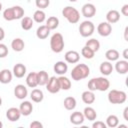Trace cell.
Returning <instances> with one entry per match:
<instances>
[{
    "label": "cell",
    "instance_id": "6da1fadb",
    "mask_svg": "<svg viewBox=\"0 0 128 128\" xmlns=\"http://www.w3.org/2000/svg\"><path fill=\"white\" fill-rule=\"evenodd\" d=\"M87 86L90 91L98 90V91L104 92L108 90V88L110 87V82L105 77H96V78H92L91 80H89Z\"/></svg>",
    "mask_w": 128,
    "mask_h": 128
},
{
    "label": "cell",
    "instance_id": "7a4b0ae2",
    "mask_svg": "<svg viewBox=\"0 0 128 128\" xmlns=\"http://www.w3.org/2000/svg\"><path fill=\"white\" fill-rule=\"evenodd\" d=\"M90 74V68L86 64H77L71 71V77L75 81H80L82 79H85Z\"/></svg>",
    "mask_w": 128,
    "mask_h": 128
},
{
    "label": "cell",
    "instance_id": "3957f363",
    "mask_svg": "<svg viewBox=\"0 0 128 128\" xmlns=\"http://www.w3.org/2000/svg\"><path fill=\"white\" fill-rule=\"evenodd\" d=\"M64 38L61 33H54L50 39V48L54 53H60L64 49Z\"/></svg>",
    "mask_w": 128,
    "mask_h": 128
},
{
    "label": "cell",
    "instance_id": "277c9868",
    "mask_svg": "<svg viewBox=\"0 0 128 128\" xmlns=\"http://www.w3.org/2000/svg\"><path fill=\"white\" fill-rule=\"evenodd\" d=\"M62 15L71 24L78 23V21L80 19V13H79V11L76 8L72 7V6H66V7H64L63 10H62Z\"/></svg>",
    "mask_w": 128,
    "mask_h": 128
},
{
    "label": "cell",
    "instance_id": "5b68a950",
    "mask_svg": "<svg viewBox=\"0 0 128 128\" xmlns=\"http://www.w3.org/2000/svg\"><path fill=\"white\" fill-rule=\"evenodd\" d=\"M127 99V94L124 91L112 89L108 93V101L111 104H123Z\"/></svg>",
    "mask_w": 128,
    "mask_h": 128
},
{
    "label": "cell",
    "instance_id": "8992f818",
    "mask_svg": "<svg viewBox=\"0 0 128 128\" xmlns=\"http://www.w3.org/2000/svg\"><path fill=\"white\" fill-rule=\"evenodd\" d=\"M95 26L91 21H83L79 25V33L82 37H89L94 33Z\"/></svg>",
    "mask_w": 128,
    "mask_h": 128
},
{
    "label": "cell",
    "instance_id": "52a82bcc",
    "mask_svg": "<svg viewBox=\"0 0 128 128\" xmlns=\"http://www.w3.org/2000/svg\"><path fill=\"white\" fill-rule=\"evenodd\" d=\"M46 89L48 92L52 93V94H55V93H58L61 89H60V86H59V82H58V78H56L55 76H52L49 78L47 84H46Z\"/></svg>",
    "mask_w": 128,
    "mask_h": 128
},
{
    "label": "cell",
    "instance_id": "ba28073f",
    "mask_svg": "<svg viewBox=\"0 0 128 128\" xmlns=\"http://www.w3.org/2000/svg\"><path fill=\"white\" fill-rule=\"evenodd\" d=\"M97 32L100 36L102 37H107L111 34L112 32V26L110 23L106 22H101L98 26H97Z\"/></svg>",
    "mask_w": 128,
    "mask_h": 128
},
{
    "label": "cell",
    "instance_id": "9c48e42d",
    "mask_svg": "<svg viewBox=\"0 0 128 128\" xmlns=\"http://www.w3.org/2000/svg\"><path fill=\"white\" fill-rule=\"evenodd\" d=\"M81 13L86 18H92L96 14V8L92 3H86L82 6Z\"/></svg>",
    "mask_w": 128,
    "mask_h": 128
},
{
    "label": "cell",
    "instance_id": "30bf717a",
    "mask_svg": "<svg viewBox=\"0 0 128 128\" xmlns=\"http://www.w3.org/2000/svg\"><path fill=\"white\" fill-rule=\"evenodd\" d=\"M6 117L9 121L11 122H15L18 121L21 117V112L19 110V108L16 107H11L6 111Z\"/></svg>",
    "mask_w": 128,
    "mask_h": 128
},
{
    "label": "cell",
    "instance_id": "8fae6325",
    "mask_svg": "<svg viewBox=\"0 0 128 128\" xmlns=\"http://www.w3.org/2000/svg\"><path fill=\"white\" fill-rule=\"evenodd\" d=\"M64 58H65V61L67 63H70V64H75L79 61L80 59V54L77 52V51H74V50H70V51H67L64 55Z\"/></svg>",
    "mask_w": 128,
    "mask_h": 128
},
{
    "label": "cell",
    "instance_id": "7c38bea8",
    "mask_svg": "<svg viewBox=\"0 0 128 128\" xmlns=\"http://www.w3.org/2000/svg\"><path fill=\"white\" fill-rule=\"evenodd\" d=\"M14 95H15V97L17 99H20V100L25 99L27 97V95H28V90L24 85L18 84L14 88Z\"/></svg>",
    "mask_w": 128,
    "mask_h": 128
},
{
    "label": "cell",
    "instance_id": "4fadbf2b",
    "mask_svg": "<svg viewBox=\"0 0 128 128\" xmlns=\"http://www.w3.org/2000/svg\"><path fill=\"white\" fill-rule=\"evenodd\" d=\"M19 110L21 112V115L23 116H29L32 111H33V105L31 104L30 101H24L20 104L19 106Z\"/></svg>",
    "mask_w": 128,
    "mask_h": 128
},
{
    "label": "cell",
    "instance_id": "5bb4252c",
    "mask_svg": "<svg viewBox=\"0 0 128 128\" xmlns=\"http://www.w3.org/2000/svg\"><path fill=\"white\" fill-rule=\"evenodd\" d=\"M26 74V66L22 63H17L13 67V75L16 78H22Z\"/></svg>",
    "mask_w": 128,
    "mask_h": 128
},
{
    "label": "cell",
    "instance_id": "9a60e30c",
    "mask_svg": "<svg viewBox=\"0 0 128 128\" xmlns=\"http://www.w3.org/2000/svg\"><path fill=\"white\" fill-rule=\"evenodd\" d=\"M119 19H120V13L117 10H114V9L109 10L106 14V20L110 24H114V23L118 22Z\"/></svg>",
    "mask_w": 128,
    "mask_h": 128
},
{
    "label": "cell",
    "instance_id": "2e32d148",
    "mask_svg": "<svg viewBox=\"0 0 128 128\" xmlns=\"http://www.w3.org/2000/svg\"><path fill=\"white\" fill-rule=\"evenodd\" d=\"M115 70L119 74H126L128 72V61L127 60H117L115 64Z\"/></svg>",
    "mask_w": 128,
    "mask_h": 128
},
{
    "label": "cell",
    "instance_id": "e0dca14e",
    "mask_svg": "<svg viewBox=\"0 0 128 128\" xmlns=\"http://www.w3.org/2000/svg\"><path fill=\"white\" fill-rule=\"evenodd\" d=\"M53 69H54V72H55L56 74H58V75L61 76V75H64V74L67 72L68 66H67V64H66L64 61H58V62H56V63L54 64Z\"/></svg>",
    "mask_w": 128,
    "mask_h": 128
},
{
    "label": "cell",
    "instance_id": "ac0fdd59",
    "mask_svg": "<svg viewBox=\"0 0 128 128\" xmlns=\"http://www.w3.org/2000/svg\"><path fill=\"white\" fill-rule=\"evenodd\" d=\"M84 119H85V117H84L83 113H81L79 111L73 112L70 115V122L74 125H81L84 122Z\"/></svg>",
    "mask_w": 128,
    "mask_h": 128
},
{
    "label": "cell",
    "instance_id": "d6986e66",
    "mask_svg": "<svg viewBox=\"0 0 128 128\" xmlns=\"http://www.w3.org/2000/svg\"><path fill=\"white\" fill-rule=\"evenodd\" d=\"M12 72L9 69H3L0 71V82L2 84H8L12 81Z\"/></svg>",
    "mask_w": 128,
    "mask_h": 128
},
{
    "label": "cell",
    "instance_id": "ffe728a7",
    "mask_svg": "<svg viewBox=\"0 0 128 128\" xmlns=\"http://www.w3.org/2000/svg\"><path fill=\"white\" fill-rule=\"evenodd\" d=\"M50 31H51V30H50L46 25H41V26H39V27L37 28V30H36V36H37V38H39V39H41V40L46 39V38L49 36Z\"/></svg>",
    "mask_w": 128,
    "mask_h": 128
},
{
    "label": "cell",
    "instance_id": "44dd1931",
    "mask_svg": "<svg viewBox=\"0 0 128 128\" xmlns=\"http://www.w3.org/2000/svg\"><path fill=\"white\" fill-rule=\"evenodd\" d=\"M26 84L30 88H35L38 86V79L36 72H30L26 77Z\"/></svg>",
    "mask_w": 128,
    "mask_h": 128
},
{
    "label": "cell",
    "instance_id": "7402d4cb",
    "mask_svg": "<svg viewBox=\"0 0 128 128\" xmlns=\"http://www.w3.org/2000/svg\"><path fill=\"white\" fill-rule=\"evenodd\" d=\"M99 70L100 72L104 75V76H108L112 73L113 71V66L111 64L110 61H104L100 64V67H99Z\"/></svg>",
    "mask_w": 128,
    "mask_h": 128
},
{
    "label": "cell",
    "instance_id": "603a6c76",
    "mask_svg": "<svg viewBox=\"0 0 128 128\" xmlns=\"http://www.w3.org/2000/svg\"><path fill=\"white\" fill-rule=\"evenodd\" d=\"M83 115H84V117H85L87 120H89V121H95L96 118H97V113H96L95 109L92 108V107H89V106L84 108Z\"/></svg>",
    "mask_w": 128,
    "mask_h": 128
},
{
    "label": "cell",
    "instance_id": "cb8c5ba5",
    "mask_svg": "<svg viewBox=\"0 0 128 128\" xmlns=\"http://www.w3.org/2000/svg\"><path fill=\"white\" fill-rule=\"evenodd\" d=\"M30 98L32 99L33 102L40 103L44 98V94H43L42 90H40V89H33L30 93Z\"/></svg>",
    "mask_w": 128,
    "mask_h": 128
},
{
    "label": "cell",
    "instance_id": "d4e9b609",
    "mask_svg": "<svg viewBox=\"0 0 128 128\" xmlns=\"http://www.w3.org/2000/svg\"><path fill=\"white\" fill-rule=\"evenodd\" d=\"M81 98L85 104H92L95 101V95H94L93 91H90V90L84 91L81 95Z\"/></svg>",
    "mask_w": 128,
    "mask_h": 128
},
{
    "label": "cell",
    "instance_id": "484cf974",
    "mask_svg": "<svg viewBox=\"0 0 128 128\" xmlns=\"http://www.w3.org/2000/svg\"><path fill=\"white\" fill-rule=\"evenodd\" d=\"M11 47L14 51L16 52H21L24 47H25V43L21 38H15L13 39V41L11 42Z\"/></svg>",
    "mask_w": 128,
    "mask_h": 128
},
{
    "label": "cell",
    "instance_id": "4316f807",
    "mask_svg": "<svg viewBox=\"0 0 128 128\" xmlns=\"http://www.w3.org/2000/svg\"><path fill=\"white\" fill-rule=\"evenodd\" d=\"M58 82H59V86L61 90H69L71 88V81L63 75L58 77Z\"/></svg>",
    "mask_w": 128,
    "mask_h": 128
},
{
    "label": "cell",
    "instance_id": "83f0119b",
    "mask_svg": "<svg viewBox=\"0 0 128 128\" xmlns=\"http://www.w3.org/2000/svg\"><path fill=\"white\" fill-rule=\"evenodd\" d=\"M37 79H38V85H40V86L46 85L48 80H49L48 73L46 71H44V70L37 72Z\"/></svg>",
    "mask_w": 128,
    "mask_h": 128
},
{
    "label": "cell",
    "instance_id": "f1b7e54d",
    "mask_svg": "<svg viewBox=\"0 0 128 128\" xmlns=\"http://www.w3.org/2000/svg\"><path fill=\"white\" fill-rule=\"evenodd\" d=\"M105 57L110 62L111 61H117L119 59V57H120V54H119V52L116 49H109V50L106 51Z\"/></svg>",
    "mask_w": 128,
    "mask_h": 128
},
{
    "label": "cell",
    "instance_id": "f546056e",
    "mask_svg": "<svg viewBox=\"0 0 128 128\" xmlns=\"http://www.w3.org/2000/svg\"><path fill=\"white\" fill-rule=\"evenodd\" d=\"M63 104H64L65 109H67V110H73V109H75L77 102H76V99L74 97L68 96V97H66L64 99V103Z\"/></svg>",
    "mask_w": 128,
    "mask_h": 128
},
{
    "label": "cell",
    "instance_id": "4dcf8cb0",
    "mask_svg": "<svg viewBox=\"0 0 128 128\" xmlns=\"http://www.w3.org/2000/svg\"><path fill=\"white\" fill-rule=\"evenodd\" d=\"M33 23H34V21L30 17H22L21 18V27L23 30H26V31L30 30L33 27Z\"/></svg>",
    "mask_w": 128,
    "mask_h": 128
},
{
    "label": "cell",
    "instance_id": "1f68e13d",
    "mask_svg": "<svg viewBox=\"0 0 128 128\" xmlns=\"http://www.w3.org/2000/svg\"><path fill=\"white\" fill-rule=\"evenodd\" d=\"M45 19H46V14H45V12L43 10L38 9V10H36L34 12V14H33V21H35L37 23H42V22L45 21Z\"/></svg>",
    "mask_w": 128,
    "mask_h": 128
},
{
    "label": "cell",
    "instance_id": "d6a6232c",
    "mask_svg": "<svg viewBox=\"0 0 128 128\" xmlns=\"http://www.w3.org/2000/svg\"><path fill=\"white\" fill-rule=\"evenodd\" d=\"M118 124H119V119L116 115L111 114L106 118V126L110 128H115L118 126Z\"/></svg>",
    "mask_w": 128,
    "mask_h": 128
},
{
    "label": "cell",
    "instance_id": "836d02e7",
    "mask_svg": "<svg viewBox=\"0 0 128 128\" xmlns=\"http://www.w3.org/2000/svg\"><path fill=\"white\" fill-rule=\"evenodd\" d=\"M46 26L50 30H54L59 26V19L55 16H51L46 20Z\"/></svg>",
    "mask_w": 128,
    "mask_h": 128
},
{
    "label": "cell",
    "instance_id": "e575fe53",
    "mask_svg": "<svg viewBox=\"0 0 128 128\" xmlns=\"http://www.w3.org/2000/svg\"><path fill=\"white\" fill-rule=\"evenodd\" d=\"M88 48H90L92 51H94L95 53L100 49V42L95 39V38H92V39H89L87 42H86V45Z\"/></svg>",
    "mask_w": 128,
    "mask_h": 128
},
{
    "label": "cell",
    "instance_id": "d590c367",
    "mask_svg": "<svg viewBox=\"0 0 128 128\" xmlns=\"http://www.w3.org/2000/svg\"><path fill=\"white\" fill-rule=\"evenodd\" d=\"M81 55L86 58V59H92L95 55V52L92 51L90 48H88L87 46H84L82 49H81Z\"/></svg>",
    "mask_w": 128,
    "mask_h": 128
},
{
    "label": "cell",
    "instance_id": "8d00e7d4",
    "mask_svg": "<svg viewBox=\"0 0 128 128\" xmlns=\"http://www.w3.org/2000/svg\"><path fill=\"white\" fill-rule=\"evenodd\" d=\"M12 9L15 19H21L24 16V9L21 6H13Z\"/></svg>",
    "mask_w": 128,
    "mask_h": 128
},
{
    "label": "cell",
    "instance_id": "74e56055",
    "mask_svg": "<svg viewBox=\"0 0 128 128\" xmlns=\"http://www.w3.org/2000/svg\"><path fill=\"white\" fill-rule=\"evenodd\" d=\"M3 18H4L5 20H7V21H13V20H15L12 7L7 8V9H5V10L3 11Z\"/></svg>",
    "mask_w": 128,
    "mask_h": 128
},
{
    "label": "cell",
    "instance_id": "f35d334b",
    "mask_svg": "<svg viewBox=\"0 0 128 128\" xmlns=\"http://www.w3.org/2000/svg\"><path fill=\"white\" fill-rule=\"evenodd\" d=\"M35 4H36L37 8L42 10V9H45L49 6L50 0H35Z\"/></svg>",
    "mask_w": 128,
    "mask_h": 128
},
{
    "label": "cell",
    "instance_id": "ab89813d",
    "mask_svg": "<svg viewBox=\"0 0 128 128\" xmlns=\"http://www.w3.org/2000/svg\"><path fill=\"white\" fill-rule=\"evenodd\" d=\"M8 55V48L5 44L0 43V58H4Z\"/></svg>",
    "mask_w": 128,
    "mask_h": 128
},
{
    "label": "cell",
    "instance_id": "60d3db41",
    "mask_svg": "<svg viewBox=\"0 0 128 128\" xmlns=\"http://www.w3.org/2000/svg\"><path fill=\"white\" fill-rule=\"evenodd\" d=\"M92 127H93V128H106L107 126H106V124H105L104 122H102V121H96V122H94V123L92 124Z\"/></svg>",
    "mask_w": 128,
    "mask_h": 128
},
{
    "label": "cell",
    "instance_id": "b9f144b4",
    "mask_svg": "<svg viewBox=\"0 0 128 128\" xmlns=\"http://www.w3.org/2000/svg\"><path fill=\"white\" fill-rule=\"evenodd\" d=\"M42 127H43V124L40 123L39 121H33L30 124V128H42Z\"/></svg>",
    "mask_w": 128,
    "mask_h": 128
},
{
    "label": "cell",
    "instance_id": "7bdbcfd3",
    "mask_svg": "<svg viewBox=\"0 0 128 128\" xmlns=\"http://www.w3.org/2000/svg\"><path fill=\"white\" fill-rule=\"evenodd\" d=\"M121 13H122L124 16H128V4L123 5V7L121 8Z\"/></svg>",
    "mask_w": 128,
    "mask_h": 128
},
{
    "label": "cell",
    "instance_id": "ee69618b",
    "mask_svg": "<svg viewBox=\"0 0 128 128\" xmlns=\"http://www.w3.org/2000/svg\"><path fill=\"white\" fill-rule=\"evenodd\" d=\"M123 116H124V119L126 121H128V107H126L123 111Z\"/></svg>",
    "mask_w": 128,
    "mask_h": 128
},
{
    "label": "cell",
    "instance_id": "f6af8a7d",
    "mask_svg": "<svg viewBox=\"0 0 128 128\" xmlns=\"http://www.w3.org/2000/svg\"><path fill=\"white\" fill-rule=\"evenodd\" d=\"M5 37V32H4V29L2 27H0V41L3 40Z\"/></svg>",
    "mask_w": 128,
    "mask_h": 128
},
{
    "label": "cell",
    "instance_id": "bcb514c9",
    "mask_svg": "<svg viewBox=\"0 0 128 128\" xmlns=\"http://www.w3.org/2000/svg\"><path fill=\"white\" fill-rule=\"evenodd\" d=\"M124 39L126 41H128V27H126L124 30Z\"/></svg>",
    "mask_w": 128,
    "mask_h": 128
},
{
    "label": "cell",
    "instance_id": "7dc6e473",
    "mask_svg": "<svg viewBox=\"0 0 128 128\" xmlns=\"http://www.w3.org/2000/svg\"><path fill=\"white\" fill-rule=\"evenodd\" d=\"M123 57H124L125 60L128 59V49H125V50L123 51Z\"/></svg>",
    "mask_w": 128,
    "mask_h": 128
},
{
    "label": "cell",
    "instance_id": "c3c4849f",
    "mask_svg": "<svg viewBox=\"0 0 128 128\" xmlns=\"http://www.w3.org/2000/svg\"><path fill=\"white\" fill-rule=\"evenodd\" d=\"M118 125H119V124H118ZM119 127H121V128H127V126H126V125H123V124H120Z\"/></svg>",
    "mask_w": 128,
    "mask_h": 128
},
{
    "label": "cell",
    "instance_id": "681fc988",
    "mask_svg": "<svg viewBox=\"0 0 128 128\" xmlns=\"http://www.w3.org/2000/svg\"><path fill=\"white\" fill-rule=\"evenodd\" d=\"M2 126H3V123L0 121V128H2Z\"/></svg>",
    "mask_w": 128,
    "mask_h": 128
},
{
    "label": "cell",
    "instance_id": "f907efd6",
    "mask_svg": "<svg viewBox=\"0 0 128 128\" xmlns=\"http://www.w3.org/2000/svg\"><path fill=\"white\" fill-rule=\"evenodd\" d=\"M1 10H2V3L0 2V11H1Z\"/></svg>",
    "mask_w": 128,
    "mask_h": 128
},
{
    "label": "cell",
    "instance_id": "816d5d0a",
    "mask_svg": "<svg viewBox=\"0 0 128 128\" xmlns=\"http://www.w3.org/2000/svg\"><path fill=\"white\" fill-rule=\"evenodd\" d=\"M2 105V99H1V97H0V106Z\"/></svg>",
    "mask_w": 128,
    "mask_h": 128
},
{
    "label": "cell",
    "instance_id": "f5cc1de1",
    "mask_svg": "<svg viewBox=\"0 0 128 128\" xmlns=\"http://www.w3.org/2000/svg\"><path fill=\"white\" fill-rule=\"evenodd\" d=\"M69 1H70V2H76L77 0H69Z\"/></svg>",
    "mask_w": 128,
    "mask_h": 128
}]
</instances>
